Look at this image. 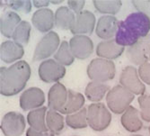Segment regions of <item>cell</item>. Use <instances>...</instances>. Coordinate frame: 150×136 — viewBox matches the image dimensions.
I'll list each match as a JSON object with an SVG mask.
<instances>
[{
	"mask_svg": "<svg viewBox=\"0 0 150 136\" xmlns=\"http://www.w3.org/2000/svg\"><path fill=\"white\" fill-rule=\"evenodd\" d=\"M150 31V19L141 12L132 13L119 23L115 42L120 46H132Z\"/></svg>",
	"mask_w": 150,
	"mask_h": 136,
	"instance_id": "obj_1",
	"label": "cell"
},
{
	"mask_svg": "<svg viewBox=\"0 0 150 136\" xmlns=\"http://www.w3.org/2000/svg\"><path fill=\"white\" fill-rule=\"evenodd\" d=\"M31 77V68L24 61H20L9 68L0 70V92L6 97L20 93Z\"/></svg>",
	"mask_w": 150,
	"mask_h": 136,
	"instance_id": "obj_2",
	"label": "cell"
},
{
	"mask_svg": "<svg viewBox=\"0 0 150 136\" xmlns=\"http://www.w3.org/2000/svg\"><path fill=\"white\" fill-rule=\"evenodd\" d=\"M133 99L134 95L120 85L111 88L106 96V103L109 109L116 115L124 113Z\"/></svg>",
	"mask_w": 150,
	"mask_h": 136,
	"instance_id": "obj_3",
	"label": "cell"
},
{
	"mask_svg": "<svg viewBox=\"0 0 150 136\" xmlns=\"http://www.w3.org/2000/svg\"><path fill=\"white\" fill-rule=\"evenodd\" d=\"M112 121V115L102 103H94L87 108V124L94 131L102 132L108 128Z\"/></svg>",
	"mask_w": 150,
	"mask_h": 136,
	"instance_id": "obj_4",
	"label": "cell"
},
{
	"mask_svg": "<svg viewBox=\"0 0 150 136\" xmlns=\"http://www.w3.org/2000/svg\"><path fill=\"white\" fill-rule=\"evenodd\" d=\"M115 65L112 61L93 59L87 67V75L90 79L97 82H105L115 77Z\"/></svg>",
	"mask_w": 150,
	"mask_h": 136,
	"instance_id": "obj_5",
	"label": "cell"
},
{
	"mask_svg": "<svg viewBox=\"0 0 150 136\" xmlns=\"http://www.w3.org/2000/svg\"><path fill=\"white\" fill-rule=\"evenodd\" d=\"M120 86L125 88L133 95H144L146 87L139 77L138 70L135 67L128 66L122 70L120 77Z\"/></svg>",
	"mask_w": 150,
	"mask_h": 136,
	"instance_id": "obj_6",
	"label": "cell"
},
{
	"mask_svg": "<svg viewBox=\"0 0 150 136\" xmlns=\"http://www.w3.org/2000/svg\"><path fill=\"white\" fill-rule=\"evenodd\" d=\"M25 129V120L17 112H9L4 115L1 122V130L5 136H21Z\"/></svg>",
	"mask_w": 150,
	"mask_h": 136,
	"instance_id": "obj_7",
	"label": "cell"
},
{
	"mask_svg": "<svg viewBox=\"0 0 150 136\" xmlns=\"http://www.w3.org/2000/svg\"><path fill=\"white\" fill-rule=\"evenodd\" d=\"M59 45V35L55 32L48 33L37 44L33 54V61H42L49 58L57 51Z\"/></svg>",
	"mask_w": 150,
	"mask_h": 136,
	"instance_id": "obj_8",
	"label": "cell"
},
{
	"mask_svg": "<svg viewBox=\"0 0 150 136\" xmlns=\"http://www.w3.org/2000/svg\"><path fill=\"white\" fill-rule=\"evenodd\" d=\"M66 74L65 67L55 60H47L40 63L39 67L40 78L46 83L57 82Z\"/></svg>",
	"mask_w": 150,
	"mask_h": 136,
	"instance_id": "obj_9",
	"label": "cell"
},
{
	"mask_svg": "<svg viewBox=\"0 0 150 136\" xmlns=\"http://www.w3.org/2000/svg\"><path fill=\"white\" fill-rule=\"evenodd\" d=\"M150 54V34L140 39L138 43L129 47L127 57L136 65H142L149 59Z\"/></svg>",
	"mask_w": 150,
	"mask_h": 136,
	"instance_id": "obj_10",
	"label": "cell"
},
{
	"mask_svg": "<svg viewBox=\"0 0 150 136\" xmlns=\"http://www.w3.org/2000/svg\"><path fill=\"white\" fill-rule=\"evenodd\" d=\"M69 47L75 58L86 60L93 51V41L86 35H75L69 41Z\"/></svg>",
	"mask_w": 150,
	"mask_h": 136,
	"instance_id": "obj_11",
	"label": "cell"
},
{
	"mask_svg": "<svg viewBox=\"0 0 150 136\" xmlns=\"http://www.w3.org/2000/svg\"><path fill=\"white\" fill-rule=\"evenodd\" d=\"M45 102V96L42 89L31 88L25 90L20 98V106L23 111L36 109Z\"/></svg>",
	"mask_w": 150,
	"mask_h": 136,
	"instance_id": "obj_12",
	"label": "cell"
},
{
	"mask_svg": "<svg viewBox=\"0 0 150 136\" xmlns=\"http://www.w3.org/2000/svg\"><path fill=\"white\" fill-rule=\"evenodd\" d=\"M95 24L94 15L87 10H84L77 14L76 16V22L70 32L74 34L80 35L81 33L91 34L93 31Z\"/></svg>",
	"mask_w": 150,
	"mask_h": 136,
	"instance_id": "obj_13",
	"label": "cell"
},
{
	"mask_svg": "<svg viewBox=\"0 0 150 136\" xmlns=\"http://www.w3.org/2000/svg\"><path fill=\"white\" fill-rule=\"evenodd\" d=\"M119 23L120 22L115 16H103L98 20L95 32L101 39L111 40L117 33Z\"/></svg>",
	"mask_w": 150,
	"mask_h": 136,
	"instance_id": "obj_14",
	"label": "cell"
},
{
	"mask_svg": "<svg viewBox=\"0 0 150 136\" xmlns=\"http://www.w3.org/2000/svg\"><path fill=\"white\" fill-rule=\"evenodd\" d=\"M67 91L69 90L66 88V87L59 82H57L50 88L48 95V105L50 109L57 112H60L62 110L67 100Z\"/></svg>",
	"mask_w": 150,
	"mask_h": 136,
	"instance_id": "obj_15",
	"label": "cell"
},
{
	"mask_svg": "<svg viewBox=\"0 0 150 136\" xmlns=\"http://www.w3.org/2000/svg\"><path fill=\"white\" fill-rule=\"evenodd\" d=\"M32 22L35 28L40 33H46L51 30L55 23V16L48 8L37 10L33 16Z\"/></svg>",
	"mask_w": 150,
	"mask_h": 136,
	"instance_id": "obj_16",
	"label": "cell"
},
{
	"mask_svg": "<svg viewBox=\"0 0 150 136\" xmlns=\"http://www.w3.org/2000/svg\"><path fill=\"white\" fill-rule=\"evenodd\" d=\"M140 117L141 116L137 108L129 105L121 115L120 123L128 132H136L140 131L143 127V123Z\"/></svg>",
	"mask_w": 150,
	"mask_h": 136,
	"instance_id": "obj_17",
	"label": "cell"
},
{
	"mask_svg": "<svg viewBox=\"0 0 150 136\" xmlns=\"http://www.w3.org/2000/svg\"><path fill=\"white\" fill-rule=\"evenodd\" d=\"M125 48L119 45L115 40H108L101 42L96 48V54L101 59L114 60L124 52Z\"/></svg>",
	"mask_w": 150,
	"mask_h": 136,
	"instance_id": "obj_18",
	"label": "cell"
},
{
	"mask_svg": "<svg viewBox=\"0 0 150 136\" xmlns=\"http://www.w3.org/2000/svg\"><path fill=\"white\" fill-rule=\"evenodd\" d=\"M1 60L6 63H12L20 60L24 54V50L22 45L17 44L12 41H6L1 44Z\"/></svg>",
	"mask_w": 150,
	"mask_h": 136,
	"instance_id": "obj_19",
	"label": "cell"
},
{
	"mask_svg": "<svg viewBox=\"0 0 150 136\" xmlns=\"http://www.w3.org/2000/svg\"><path fill=\"white\" fill-rule=\"evenodd\" d=\"M21 18L16 13L13 11H6L1 16V33L6 38H13L17 26L21 23Z\"/></svg>",
	"mask_w": 150,
	"mask_h": 136,
	"instance_id": "obj_20",
	"label": "cell"
},
{
	"mask_svg": "<svg viewBox=\"0 0 150 136\" xmlns=\"http://www.w3.org/2000/svg\"><path fill=\"white\" fill-rule=\"evenodd\" d=\"M85 105V98L81 93L69 89L67 91V100L62 110L60 111L63 115H71L78 112L82 109Z\"/></svg>",
	"mask_w": 150,
	"mask_h": 136,
	"instance_id": "obj_21",
	"label": "cell"
},
{
	"mask_svg": "<svg viewBox=\"0 0 150 136\" xmlns=\"http://www.w3.org/2000/svg\"><path fill=\"white\" fill-rule=\"evenodd\" d=\"M46 114L47 107H40L38 109L31 111L27 115V122L31 128L39 132L50 131L46 125Z\"/></svg>",
	"mask_w": 150,
	"mask_h": 136,
	"instance_id": "obj_22",
	"label": "cell"
},
{
	"mask_svg": "<svg viewBox=\"0 0 150 136\" xmlns=\"http://www.w3.org/2000/svg\"><path fill=\"white\" fill-rule=\"evenodd\" d=\"M76 22L74 13L67 6H61L55 13V24L64 30H71Z\"/></svg>",
	"mask_w": 150,
	"mask_h": 136,
	"instance_id": "obj_23",
	"label": "cell"
},
{
	"mask_svg": "<svg viewBox=\"0 0 150 136\" xmlns=\"http://www.w3.org/2000/svg\"><path fill=\"white\" fill-rule=\"evenodd\" d=\"M110 87L102 82L91 81L86 88V97L91 102H100Z\"/></svg>",
	"mask_w": 150,
	"mask_h": 136,
	"instance_id": "obj_24",
	"label": "cell"
},
{
	"mask_svg": "<svg viewBox=\"0 0 150 136\" xmlns=\"http://www.w3.org/2000/svg\"><path fill=\"white\" fill-rule=\"evenodd\" d=\"M46 125L48 129L54 134H60L65 127L64 117L55 110H49L46 115Z\"/></svg>",
	"mask_w": 150,
	"mask_h": 136,
	"instance_id": "obj_25",
	"label": "cell"
},
{
	"mask_svg": "<svg viewBox=\"0 0 150 136\" xmlns=\"http://www.w3.org/2000/svg\"><path fill=\"white\" fill-rule=\"evenodd\" d=\"M66 124L72 129H83L86 128L87 124V109L82 108L78 112L71 115H67L66 117Z\"/></svg>",
	"mask_w": 150,
	"mask_h": 136,
	"instance_id": "obj_26",
	"label": "cell"
},
{
	"mask_svg": "<svg viewBox=\"0 0 150 136\" xmlns=\"http://www.w3.org/2000/svg\"><path fill=\"white\" fill-rule=\"evenodd\" d=\"M54 60H56V61L63 66H69L74 62L75 57L71 52L69 43H67V42L63 41L61 43L59 50L54 55Z\"/></svg>",
	"mask_w": 150,
	"mask_h": 136,
	"instance_id": "obj_27",
	"label": "cell"
},
{
	"mask_svg": "<svg viewBox=\"0 0 150 136\" xmlns=\"http://www.w3.org/2000/svg\"><path fill=\"white\" fill-rule=\"evenodd\" d=\"M31 33V24L26 22L22 21L21 23L17 26L13 35V42L19 45H26L29 43Z\"/></svg>",
	"mask_w": 150,
	"mask_h": 136,
	"instance_id": "obj_28",
	"label": "cell"
},
{
	"mask_svg": "<svg viewBox=\"0 0 150 136\" xmlns=\"http://www.w3.org/2000/svg\"><path fill=\"white\" fill-rule=\"evenodd\" d=\"M93 2L97 11L103 14L115 15L121 7V1H97V0H94Z\"/></svg>",
	"mask_w": 150,
	"mask_h": 136,
	"instance_id": "obj_29",
	"label": "cell"
},
{
	"mask_svg": "<svg viewBox=\"0 0 150 136\" xmlns=\"http://www.w3.org/2000/svg\"><path fill=\"white\" fill-rule=\"evenodd\" d=\"M138 101L141 110V118L146 122H150V95H141Z\"/></svg>",
	"mask_w": 150,
	"mask_h": 136,
	"instance_id": "obj_30",
	"label": "cell"
},
{
	"mask_svg": "<svg viewBox=\"0 0 150 136\" xmlns=\"http://www.w3.org/2000/svg\"><path fill=\"white\" fill-rule=\"evenodd\" d=\"M6 6L22 13H30L32 10L31 1H6Z\"/></svg>",
	"mask_w": 150,
	"mask_h": 136,
	"instance_id": "obj_31",
	"label": "cell"
},
{
	"mask_svg": "<svg viewBox=\"0 0 150 136\" xmlns=\"http://www.w3.org/2000/svg\"><path fill=\"white\" fill-rule=\"evenodd\" d=\"M139 76L145 83L150 85V62H145L139 68Z\"/></svg>",
	"mask_w": 150,
	"mask_h": 136,
	"instance_id": "obj_32",
	"label": "cell"
},
{
	"mask_svg": "<svg viewBox=\"0 0 150 136\" xmlns=\"http://www.w3.org/2000/svg\"><path fill=\"white\" fill-rule=\"evenodd\" d=\"M133 5L150 19V1H132Z\"/></svg>",
	"mask_w": 150,
	"mask_h": 136,
	"instance_id": "obj_33",
	"label": "cell"
},
{
	"mask_svg": "<svg viewBox=\"0 0 150 136\" xmlns=\"http://www.w3.org/2000/svg\"><path fill=\"white\" fill-rule=\"evenodd\" d=\"M85 3H86V1H71V0L67 1V4H69V7L75 13H76V15L79 14L80 12H82V9H83V7L85 6Z\"/></svg>",
	"mask_w": 150,
	"mask_h": 136,
	"instance_id": "obj_34",
	"label": "cell"
},
{
	"mask_svg": "<svg viewBox=\"0 0 150 136\" xmlns=\"http://www.w3.org/2000/svg\"><path fill=\"white\" fill-rule=\"evenodd\" d=\"M26 136H54V133H52L50 131H46V132L35 131L34 129L30 127L26 131Z\"/></svg>",
	"mask_w": 150,
	"mask_h": 136,
	"instance_id": "obj_35",
	"label": "cell"
},
{
	"mask_svg": "<svg viewBox=\"0 0 150 136\" xmlns=\"http://www.w3.org/2000/svg\"><path fill=\"white\" fill-rule=\"evenodd\" d=\"M50 3V1H38V0H34V1H33V5L36 7L42 8V7H45V6H49Z\"/></svg>",
	"mask_w": 150,
	"mask_h": 136,
	"instance_id": "obj_36",
	"label": "cell"
},
{
	"mask_svg": "<svg viewBox=\"0 0 150 136\" xmlns=\"http://www.w3.org/2000/svg\"><path fill=\"white\" fill-rule=\"evenodd\" d=\"M50 3H52V4H54V5H56V4H60V3H62L63 1L62 0H59V1H50Z\"/></svg>",
	"mask_w": 150,
	"mask_h": 136,
	"instance_id": "obj_37",
	"label": "cell"
},
{
	"mask_svg": "<svg viewBox=\"0 0 150 136\" xmlns=\"http://www.w3.org/2000/svg\"><path fill=\"white\" fill-rule=\"evenodd\" d=\"M131 136H142V135H139V134H136V135H131Z\"/></svg>",
	"mask_w": 150,
	"mask_h": 136,
	"instance_id": "obj_38",
	"label": "cell"
},
{
	"mask_svg": "<svg viewBox=\"0 0 150 136\" xmlns=\"http://www.w3.org/2000/svg\"><path fill=\"white\" fill-rule=\"evenodd\" d=\"M148 130H149V134H150V126H149V129Z\"/></svg>",
	"mask_w": 150,
	"mask_h": 136,
	"instance_id": "obj_39",
	"label": "cell"
},
{
	"mask_svg": "<svg viewBox=\"0 0 150 136\" xmlns=\"http://www.w3.org/2000/svg\"><path fill=\"white\" fill-rule=\"evenodd\" d=\"M148 60H149V61H150V54H149V59H148Z\"/></svg>",
	"mask_w": 150,
	"mask_h": 136,
	"instance_id": "obj_40",
	"label": "cell"
}]
</instances>
